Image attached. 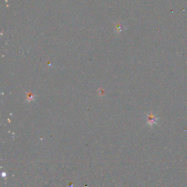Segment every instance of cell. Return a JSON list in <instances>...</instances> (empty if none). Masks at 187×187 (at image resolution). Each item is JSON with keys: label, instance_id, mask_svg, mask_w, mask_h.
<instances>
[{"label": "cell", "instance_id": "1", "mask_svg": "<svg viewBox=\"0 0 187 187\" xmlns=\"http://www.w3.org/2000/svg\"><path fill=\"white\" fill-rule=\"evenodd\" d=\"M148 121H149V124H150V125H153V124H156V122H157V119L156 118V116H154L153 115H150V116H149V118H148Z\"/></svg>", "mask_w": 187, "mask_h": 187}]
</instances>
